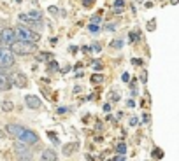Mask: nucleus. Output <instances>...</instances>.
Segmentation results:
<instances>
[{
    "instance_id": "1",
    "label": "nucleus",
    "mask_w": 179,
    "mask_h": 161,
    "mask_svg": "<svg viewBox=\"0 0 179 161\" xmlns=\"http://www.w3.org/2000/svg\"><path fill=\"white\" fill-rule=\"evenodd\" d=\"M11 51H12V53H16V54L25 56V54H32V53H35V51H37V46H35V42L16 40V42L11 46Z\"/></svg>"
},
{
    "instance_id": "2",
    "label": "nucleus",
    "mask_w": 179,
    "mask_h": 161,
    "mask_svg": "<svg viewBox=\"0 0 179 161\" xmlns=\"http://www.w3.org/2000/svg\"><path fill=\"white\" fill-rule=\"evenodd\" d=\"M12 65H14V53L7 46H0V67L11 68Z\"/></svg>"
},
{
    "instance_id": "3",
    "label": "nucleus",
    "mask_w": 179,
    "mask_h": 161,
    "mask_svg": "<svg viewBox=\"0 0 179 161\" xmlns=\"http://www.w3.org/2000/svg\"><path fill=\"white\" fill-rule=\"evenodd\" d=\"M16 37H18V40H25V42H37L39 33L27 28V26H18L16 28Z\"/></svg>"
},
{
    "instance_id": "4",
    "label": "nucleus",
    "mask_w": 179,
    "mask_h": 161,
    "mask_svg": "<svg viewBox=\"0 0 179 161\" xmlns=\"http://www.w3.org/2000/svg\"><path fill=\"white\" fill-rule=\"evenodd\" d=\"M18 40L14 28H4L0 32V46H12Z\"/></svg>"
},
{
    "instance_id": "5",
    "label": "nucleus",
    "mask_w": 179,
    "mask_h": 161,
    "mask_svg": "<svg viewBox=\"0 0 179 161\" xmlns=\"http://www.w3.org/2000/svg\"><path fill=\"white\" fill-rule=\"evenodd\" d=\"M14 151H16V154H18V159L20 161H33L32 159V152H30V149H27V144L16 142V144H14Z\"/></svg>"
},
{
    "instance_id": "6",
    "label": "nucleus",
    "mask_w": 179,
    "mask_h": 161,
    "mask_svg": "<svg viewBox=\"0 0 179 161\" xmlns=\"http://www.w3.org/2000/svg\"><path fill=\"white\" fill-rule=\"evenodd\" d=\"M18 142H23V144H27V145H32V144H37V142H39V135L32 130H25L23 135L18 138Z\"/></svg>"
},
{
    "instance_id": "7",
    "label": "nucleus",
    "mask_w": 179,
    "mask_h": 161,
    "mask_svg": "<svg viewBox=\"0 0 179 161\" xmlns=\"http://www.w3.org/2000/svg\"><path fill=\"white\" fill-rule=\"evenodd\" d=\"M25 103H27V107L32 109V111H37L42 107V102H40L39 96H35V95H27L25 96Z\"/></svg>"
},
{
    "instance_id": "8",
    "label": "nucleus",
    "mask_w": 179,
    "mask_h": 161,
    "mask_svg": "<svg viewBox=\"0 0 179 161\" xmlns=\"http://www.w3.org/2000/svg\"><path fill=\"white\" fill-rule=\"evenodd\" d=\"M25 130H27L25 126H21V124H12V123L5 126V131H7L9 135H12V137H16V138H20L21 135H23V131H25Z\"/></svg>"
},
{
    "instance_id": "9",
    "label": "nucleus",
    "mask_w": 179,
    "mask_h": 161,
    "mask_svg": "<svg viewBox=\"0 0 179 161\" xmlns=\"http://www.w3.org/2000/svg\"><path fill=\"white\" fill-rule=\"evenodd\" d=\"M11 79H12V84L18 86V88H25V86H27V77H25V74H21V72H16Z\"/></svg>"
},
{
    "instance_id": "10",
    "label": "nucleus",
    "mask_w": 179,
    "mask_h": 161,
    "mask_svg": "<svg viewBox=\"0 0 179 161\" xmlns=\"http://www.w3.org/2000/svg\"><path fill=\"white\" fill-rule=\"evenodd\" d=\"M12 88V79L5 74H0V91H9Z\"/></svg>"
},
{
    "instance_id": "11",
    "label": "nucleus",
    "mask_w": 179,
    "mask_h": 161,
    "mask_svg": "<svg viewBox=\"0 0 179 161\" xmlns=\"http://www.w3.org/2000/svg\"><path fill=\"white\" fill-rule=\"evenodd\" d=\"M40 159L42 161H56L58 159V154L55 149H44L42 154H40Z\"/></svg>"
},
{
    "instance_id": "12",
    "label": "nucleus",
    "mask_w": 179,
    "mask_h": 161,
    "mask_svg": "<svg viewBox=\"0 0 179 161\" xmlns=\"http://www.w3.org/2000/svg\"><path fill=\"white\" fill-rule=\"evenodd\" d=\"M77 147H79V144H77V142H74V144H67V145L63 147V154H65V156H70V154H74V152L77 151Z\"/></svg>"
},
{
    "instance_id": "13",
    "label": "nucleus",
    "mask_w": 179,
    "mask_h": 161,
    "mask_svg": "<svg viewBox=\"0 0 179 161\" xmlns=\"http://www.w3.org/2000/svg\"><path fill=\"white\" fill-rule=\"evenodd\" d=\"M12 109H14V103H12V102L5 100L4 103H2V111H4V112H11Z\"/></svg>"
},
{
    "instance_id": "14",
    "label": "nucleus",
    "mask_w": 179,
    "mask_h": 161,
    "mask_svg": "<svg viewBox=\"0 0 179 161\" xmlns=\"http://www.w3.org/2000/svg\"><path fill=\"white\" fill-rule=\"evenodd\" d=\"M91 82H93V84H102V82H104V75H102V74H93V75H91Z\"/></svg>"
},
{
    "instance_id": "15",
    "label": "nucleus",
    "mask_w": 179,
    "mask_h": 161,
    "mask_svg": "<svg viewBox=\"0 0 179 161\" xmlns=\"http://www.w3.org/2000/svg\"><path fill=\"white\" fill-rule=\"evenodd\" d=\"M116 152L125 156V154H127V145H125V144H118V145H116Z\"/></svg>"
},
{
    "instance_id": "16",
    "label": "nucleus",
    "mask_w": 179,
    "mask_h": 161,
    "mask_svg": "<svg viewBox=\"0 0 179 161\" xmlns=\"http://www.w3.org/2000/svg\"><path fill=\"white\" fill-rule=\"evenodd\" d=\"M91 67H93V70L97 72V70H102L104 68V65H102V61H99V60H95L93 63H91Z\"/></svg>"
},
{
    "instance_id": "17",
    "label": "nucleus",
    "mask_w": 179,
    "mask_h": 161,
    "mask_svg": "<svg viewBox=\"0 0 179 161\" xmlns=\"http://www.w3.org/2000/svg\"><path fill=\"white\" fill-rule=\"evenodd\" d=\"M111 47H114V49L123 47V40H112V42H111Z\"/></svg>"
},
{
    "instance_id": "18",
    "label": "nucleus",
    "mask_w": 179,
    "mask_h": 161,
    "mask_svg": "<svg viewBox=\"0 0 179 161\" xmlns=\"http://www.w3.org/2000/svg\"><path fill=\"white\" fill-rule=\"evenodd\" d=\"M90 49L93 51V53H100V49H102V46H100L99 42H95V44H91V46H90Z\"/></svg>"
},
{
    "instance_id": "19",
    "label": "nucleus",
    "mask_w": 179,
    "mask_h": 161,
    "mask_svg": "<svg viewBox=\"0 0 179 161\" xmlns=\"http://www.w3.org/2000/svg\"><path fill=\"white\" fill-rule=\"evenodd\" d=\"M88 30L91 32V33H99V25H93V23H91V25H88Z\"/></svg>"
},
{
    "instance_id": "20",
    "label": "nucleus",
    "mask_w": 179,
    "mask_h": 161,
    "mask_svg": "<svg viewBox=\"0 0 179 161\" xmlns=\"http://www.w3.org/2000/svg\"><path fill=\"white\" fill-rule=\"evenodd\" d=\"M139 37H140L139 32H132V33H130V42H135V40L139 39Z\"/></svg>"
},
{
    "instance_id": "21",
    "label": "nucleus",
    "mask_w": 179,
    "mask_h": 161,
    "mask_svg": "<svg viewBox=\"0 0 179 161\" xmlns=\"http://www.w3.org/2000/svg\"><path fill=\"white\" fill-rule=\"evenodd\" d=\"M153 156H155L156 159H160V158H163V151H160V149H155V151H153Z\"/></svg>"
},
{
    "instance_id": "22",
    "label": "nucleus",
    "mask_w": 179,
    "mask_h": 161,
    "mask_svg": "<svg viewBox=\"0 0 179 161\" xmlns=\"http://www.w3.org/2000/svg\"><path fill=\"white\" fill-rule=\"evenodd\" d=\"M48 135H49V138H51V140H53V142H55V144H58V137H56V135H55V133H53V131H48Z\"/></svg>"
},
{
    "instance_id": "23",
    "label": "nucleus",
    "mask_w": 179,
    "mask_h": 161,
    "mask_svg": "<svg viewBox=\"0 0 179 161\" xmlns=\"http://www.w3.org/2000/svg\"><path fill=\"white\" fill-rule=\"evenodd\" d=\"M114 7H125V2H123V0H114Z\"/></svg>"
},
{
    "instance_id": "24",
    "label": "nucleus",
    "mask_w": 179,
    "mask_h": 161,
    "mask_svg": "<svg viewBox=\"0 0 179 161\" xmlns=\"http://www.w3.org/2000/svg\"><path fill=\"white\" fill-rule=\"evenodd\" d=\"M93 2H95V0H83V5H84V7H90V5H93Z\"/></svg>"
},
{
    "instance_id": "25",
    "label": "nucleus",
    "mask_w": 179,
    "mask_h": 161,
    "mask_svg": "<svg viewBox=\"0 0 179 161\" xmlns=\"http://www.w3.org/2000/svg\"><path fill=\"white\" fill-rule=\"evenodd\" d=\"M121 80H123V82H128V80H130V75L127 74V72H125V74L121 75Z\"/></svg>"
},
{
    "instance_id": "26",
    "label": "nucleus",
    "mask_w": 179,
    "mask_h": 161,
    "mask_svg": "<svg viewBox=\"0 0 179 161\" xmlns=\"http://www.w3.org/2000/svg\"><path fill=\"white\" fill-rule=\"evenodd\" d=\"M132 63H133V65H137V67H139V65H142V60H137V58H133V60H132Z\"/></svg>"
},
{
    "instance_id": "27",
    "label": "nucleus",
    "mask_w": 179,
    "mask_h": 161,
    "mask_svg": "<svg viewBox=\"0 0 179 161\" xmlns=\"http://www.w3.org/2000/svg\"><path fill=\"white\" fill-rule=\"evenodd\" d=\"M155 26H156V25H155V21H149V25H148V30H155Z\"/></svg>"
},
{
    "instance_id": "28",
    "label": "nucleus",
    "mask_w": 179,
    "mask_h": 161,
    "mask_svg": "<svg viewBox=\"0 0 179 161\" xmlns=\"http://www.w3.org/2000/svg\"><path fill=\"white\" fill-rule=\"evenodd\" d=\"M112 161H125V156H123V154H119V156H116Z\"/></svg>"
},
{
    "instance_id": "29",
    "label": "nucleus",
    "mask_w": 179,
    "mask_h": 161,
    "mask_svg": "<svg viewBox=\"0 0 179 161\" xmlns=\"http://www.w3.org/2000/svg\"><path fill=\"white\" fill-rule=\"evenodd\" d=\"M51 58V54H40L39 56V60H49Z\"/></svg>"
},
{
    "instance_id": "30",
    "label": "nucleus",
    "mask_w": 179,
    "mask_h": 161,
    "mask_svg": "<svg viewBox=\"0 0 179 161\" xmlns=\"http://www.w3.org/2000/svg\"><path fill=\"white\" fill-rule=\"evenodd\" d=\"M137 123H139V119H137V117H132V119H130V124H132V126H135Z\"/></svg>"
},
{
    "instance_id": "31",
    "label": "nucleus",
    "mask_w": 179,
    "mask_h": 161,
    "mask_svg": "<svg viewBox=\"0 0 179 161\" xmlns=\"http://www.w3.org/2000/svg\"><path fill=\"white\" fill-rule=\"evenodd\" d=\"M49 65H51V68H55V70H58V63H56V61H51Z\"/></svg>"
},
{
    "instance_id": "32",
    "label": "nucleus",
    "mask_w": 179,
    "mask_h": 161,
    "mask_svg": "<svg viewBox=\"0 0 179 161\" xmlns=\"http://www.w3.org/2000/svg\"><path fill=\"white\" fill-rule=\"evenodd\" d=\"M104 111H105V112L111 111V105H109V103H105V105H104Z\"/></svg>"
},
{
    "instance_id": "33",
    "label": "nucleus",
    "mask_w": 179,
    "mask_h": 161,
    "mask_svg": "<svg viewBox=\"0 0 179 161\" xmlns=\"http://www.w3.org/2000/svg\"><path fill=\"white\" fill-rule=\"evenodd\" d=\"M49 12H53V14H56L58 11H56V7H49Z\"/></svg>"
},
{
    "instance_id": "34",
    "label": "nucleus",
    "mask_w": 179,
    "mask_h": 161,
    "mask_svg": "<svg viewBox=\"0 0 179 161\" xmlns=\"http://www.w3.org/2000/svg\"><path fill=\"white\" fill-rule=\"evenodd\" d=\"M91 21H93V23H95V21L99 23V21H100V18H99V16H93V18H91Z\"/></svg>"
},
{
    "instance_id": "35",
    "label": "nucleus",
    "mask_w": 179,
    "mask_h": 161,
    "mask_svg": "<svg viewBox=\"0 0 179 161\" xmlns=\"http://www.w3.org/2000/svg\"><path fill=\"white\" fill-rule=\"evenodd\" d=\"M58 112H60V114H63V112H67V109H65V107H60Z\"/></svg>"
},
{
    "instance_id": "36",
    "label": "nucleus",
    "mask_w": 179,
    "mask_h": 161,
    "mask_svg": "<svg viewBox=\"0 0 179 161\" xmlns=\"http://www.w3.org/2000/svg\"><path fill=\"white\" fill-rule=\"evenodd\" d=\"M86 159H88V161H95V159H93V158H91V156H90V154H88V156H86Z\"/></svg>"
},
{
    "instance_id": "37",
    "label": "nucleus",
    "mask_w": 179,
    "mask_h": 161,
    "mask_svg": "<svg viewBox=\"0 0 179 161\" xmlns=\"http://www.w3.org/2000/svg\"><path fill=\"white\" fill-rule=\"evenodd\" d=\"M2 137H5V135H4V131H0V138H2Z\"/></svg>"
}]
</instances>
